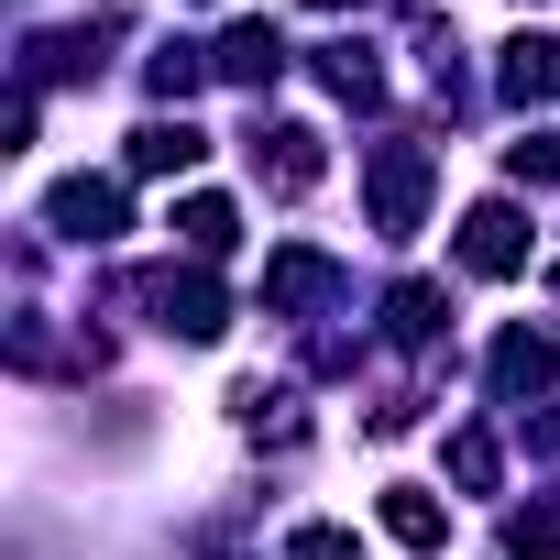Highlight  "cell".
<instances>
[{"label":"cell","mask_w":560,"mask_h":560,"mask_svg":"<svg viewBox=\"0 0 560 560\" xmlns=\"http://www.w3.org/2000/svg\"><path fill=\"white\" fill-rule=\"evenodd\" d=\"M287 560H363V549H352V527H298Z\"/></svg>","instance_id":"16"},{"label":"cell","mask_w":560,"mask_h":560,"mask_svg":"<svg viewBox=\"0 0 560 560\" xmlns=\"http://www.w3.org/2000/svg\"><path fill=\"white\" fill-rule=\"evenodd\" d=\"M198 154H209L198 121H143V132H132V176H187Z\"/></svg>","instance_id":"7"},{"label":"cell","mask_w":560,"mask_h":560,"mask_svg":"<svg viewBox=\"0 0 560 560\" xmlns=\"http://www.w3.org/2000/svg\"><path fill=\"white\" fill-rule=\"evenodd\" d=\"M264 298H275V308H308V298H330V264H319V253H275Z\"/></svg>","instance_id":"12"},{"label":"cell","mask_w":560,"mask_h":560,"mask_svg":"<svg viewBox=\"0 0 560 560\" xmlns=\"http://www.w3.org/2000/svg\"><path fill=\"white\" fill-rule=\"evenodd\" d=\"M308 12H341V0H308Z\"/></svg>","instance_id":"19"},{"label":"cell","mask_w":560,"mask_h":560,"mask_svg":"<svg viewBox=\"0 0 560 560\" xmlns=\"http://www.w3.org/2000/svg\"><path fill=\"white\" fill-rule=\"evenodd\" d=\"M209 67H220L231 89H275V78H287V34H275V23H231Z\"/></svg>","instance_id":"6"},{"label":"cell","mask_w":560,"mask_h":560,"mask_svg":"<svg viewBox=\"0 0 560 560\" xmlns=\"http://www.w3.org/2000/svg\"><path fill=\"white\" fill-rule=\"evenodd\" d=\"M45 220H56L67 242H110V231H121V187H110V176H67V187L45 198Z\"/></svg>","instance_id":"3"},{"label":"cell","mask_w":560,"mask_h":560,"mask_svg":"<svg viewBox=\"0 0 560 560\" xmlns=\"http://www.w3.org/2000/svg\"><path fill=\"white\" fill-rule=\"evenodd\" d=\"M549 374H560L549 330H505V341H494V396H538Z\"/></svg>","instance_id":"8"},{"label":"cell","mask_w":560,"mask_h":560,"mask_svg":"<svg viewBox=\"0 0 560 560\" xmlns=\"http://www.w3.org/2000/svg\"><path fill=\"white\" fill-rule=\"evenodd\" d=\"M440 319H451V308H440V287H396V298H385V330H396L407 352H418V341H440Z\"/></svg>","instance_id":"13"},{"label":"cell","mask_w":560,"mask_h":560,"mask_svg":"<svg viewBox=\"0 0 560 560\" xmlns=\"http://www.w3.org/2000/svg\"><path fill=\"white\" fill-rule=\"evenodd\" d=\"M451 472L462 483H494V440H451Z\"/></svg>","instance_id":"18"},{"label":"cell","mask_w":560,"mask_h":560,"mask_svg":"<svg viewBox=\"0 0 560 560\" xmlns=\"http://www.w3.org/2000/svg\"><path fill=\"white\" fill-rule=\"evenodd\" d=\"M176 242H187L198 264H220V253L242 242V220H231V198H187V209H176Z\"/></svg>","instance_id":"9"},{"label":"cell","mask_w":560,"mask_h":560,"mask_svg":"<svg viewBox=\"0 0 560 560\" xmlns=\"http://www.w3.org/2000/svg\"><path fill=\"white\" fill-rule=\"evenodd\" d=\"M319 78H330L352 110H374V100H385V67H374V56H352V45H341V56H319Z\"/></svg>","instance_id":"14"},{"label":"cell","mask_w":560,"mask_h":560,"mask_svg":"<svg viewBox=\"0 0 560 560\" xmlns=\"http://www.w3.org/2000/svg\"><path fill=\"white\" fill-rule=\"evenodd\" d=\"M462 264H472V275H516V264H527V220H516L505 198H483V209L462 220Z\"/></svg>","instance_id":"4"},{"label":"cell","mask_w":560,"mask_h":560,"mask_svg":"<svg viewBox=\"0 0 560 560\" xmlns=\"http://www.w3.org/2000/svg\"><path fill=\"white\" fill-rule=\"evenodd\" d=\"M505 549H516V560H549V549H560V516H549V505L505 516Z\"/></svg>","instance_id":"15"},{"label":"cell","mask_w":560,"mask_h":560,"mask_svg":"<svg viewBox=\"0 0 560 560\" xmlns=\"http://www.w3.org/2000/svg\"><path fill=\"white\" fill-rule=\"evenodd\" d=\"M385 527H396V549H440V538H451V505H429L418 483H396V494H385Z\"/></svg>","instance_id":"10"},{"label":"cell","mask_w":560,"mask_h":560,"mask_svg":"<svg viewBox=\"0 0 560 560\" xmlns=\"http://www.w3.org/2000/svg\"><path fill=\"white\" fill-rule=\"evenodd\" d=\"M143 298H154V319H165L176 341H220V287H209L198 264H187V275H154Z\"/></svg>","instance_id":"2"},{"label":"cell","mask_w":560,"mask_h":560,"mask_svg":"<svg viewBox=\"0 0 560 560\" xmlns=\"http://www.w3.org/2000/svg\"><path fill=\"white\" fill-rule=\"evenodd\" d=\"M505 165H516V176H538V187H560V143H549V132H527Z\"/></svg>","instance_id":"17"},{"label":"cell","mask_w":560,"mask_h":560,"mask_svg":"<svg viewBox=\"0 0 560 560\" xmlns=\"http://www.w3.org/2000/svg\"><path fill=\"white\" fill-rule=\"evenodd\" d=\"M418 198H429V143H385L374 154V220L385 231H418Z\"/></svg>","instance_id":"1"},{"label":"cell","mask_w":560,"mask_h":560,"mask_svg":"<svg viewBox=\"0 0 560 560\" xmlns=\"http://www.w3.org/2000/svg\"><path fill=\"white\" fill-rule=\"evenodd\" d=\"M549 89H560V45H549V34L505 45V100H549Z\"/></svg>","instance_id":"11"},{"label":"cell","mask_w":560,"mask_h":560,"mask_svg":"<svg viewBox=\"0 0 560 560\" xmlns=\"http://www.w3.org/2000/svg\"><path fill=\"white\" fill-rule=\"evenodd\" d=\"M549 287H560V264H549Z\"/></svg>","instance_id":"20"},{"label":"cell","mask_w":560,"mask_h":560,"mask_svg":"<svg viewBox=\"0 0 560 560\" xmlns=\"http://www.w3.org/2000/svg\"><path fill=\"white\" fill-rule=\"evenodd\" d=\"M253 165H264L275 198H308V187H319V132H308V121H275V132L253 143Z\"/></svg>","instance_id":"5"}]
</instances>
